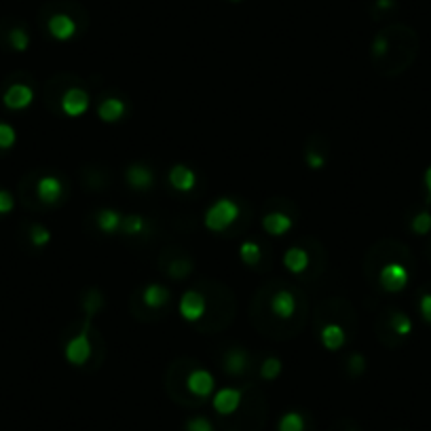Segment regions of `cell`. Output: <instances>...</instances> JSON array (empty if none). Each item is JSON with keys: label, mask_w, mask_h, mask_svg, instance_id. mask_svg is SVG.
Instances as JSON below:
<instances>
[{"label": "cell", "mask_w": 431, "mask_h": 431, "mask_svg": "<svg viewBox=\"0 0 431 431\" xmlns=\"http://www.w3.org/2000/svg\"><path fill=\"white\" fill-rule=\"evenodd\" d=\"M239 212L242 209H239L237 201L227 199V197L218 199L207 207V212L203 216V224L212 233H222V231H227L229 227L235 224V220L239 218Z\"/></svg>", "instance_id": "6da1fadb"}, {"label": "cell", "mask_w": 431, "mask_h": 431, "mask_svg": "<svg viewBox=\"0 0 431 431\" xmlns=\"http://www.w3.org/2000/svg\"><path fill=\"white\" fill-rule=\"evenodd\" d=\"M91 353H93V347H91V338H89V321L83 326V330L68 341L66 349H63V355L68 360V364L72 366H85L89 360H91Z\"/></svg>", "instance_id": "7a4b0ae2"}, {"label": "cell", "mask_w": 431, "mask_h": 431, "mask_svg": "<svg viewBox=\"0 0 431 431\" xmlns=\"http://www.w3.org/2000/svg\"><path fill=\"white\" fill-rule=\"evenodd\" d=\"M408 281H410V273L402 262H387L378 273V284L389 294L402 292L408 286Z\"/></svg>", "instance_id": "3957f363"}, {"label": "cell", "mask_w": 431, "mask_h": 431, "mask_svg": "<svg viewBox=\"0 0 431 431\" xmlns=\"http://www.w3.org/2000/svg\"><path fill=\"white\" fill-rule=\"evenodd\" d=\"M47 32L51 34V38L66 43L72 41L78 34V19L72 13H51L47 19Z\"/></svg>", "instance_id": "277c9868"}, {"label": "cell", "mask_w": 431, "mask_h": 431, "mask_svg": "<svg viewBox=\"0 0 431 431\" xmlns=\"http://www.w3.org/2000/svg\"><path fill=\"white\" fill-rule=\"evenodd\" d=\"M91 106V98L85 89L81 87H70L62 98V110L63 115L76 119V117H83Z\"/></svg>", "instance_id": "5b68a950"}, {"label": "cell", "mask_w": 431, "mask_h": 431, "mask_svg": "<svg viewBox=\"0 0 431 431\" xmlns=\"http://www.w3.org/2000/svg\"><path fill=\"white\" fill-rule=\"evenodd\" d=\"M178 311H180V315H182L185 321L194 323V321H199V319L205 315V311H207V301H205V296H203L201 292L188 290V292L182 294V298H180Z\"/></svg>", "instance_id": "8992f818"}, {"label": "cell", "mask_w": 431, "mask_h": 431, "mask_svg": "<svg viewBox=\"0 0 431 431\" xmlns=\"http://www.w3.org/2000/svg\"><path fill=\"white\" fill-rule=\"evenodd\" d=\"M186 389L190 395L194 398H209L216 389V380H214V374L209 370L197 368L192 370L188 376H186Z\"/></svg>", "instance_id": "52a82bcc"}, {"label": "cell", "mask_w": 431, "mask_h": 431, "mask_svg": "<svg viewBox=\"0 0 431 431\" xmlns=\"http://www.w3.org/2000/svg\"><path fill=\"white\" fill-rule=\"evenodd\" d=\"M32 102H34V91L24 83L11 85L2 95V104L9 110H26Z\"/></svg>", "instance_id": "ba28073f"}, {"label": "cell", "mask_w": 431, "mask_h": 431, "mask_svg": "<svg viewBox=\"0 0 431 431\" xmlns=\"http://www.w3.org/2000/svg\"><path fill=\"white\" fill-rule=\"evenodd\" d=\"M242 389H233V387H224L220 391H216L212 404H214V410L222 417H229L233 412H237V408L242 406Z\"/></svg>", "instance_id": "9c48e42d"}, {"label": "cell", "mask_w": 431, "mask_h": 431, "mask_svg": "<svg viewBox=\"0 0 431 431\" xmlns=\"http://www.w3.org/2000/svg\"><path fill=\"white\" fill-rule=\"evenodd\" d=\"M125 180L133 190H148L155 185V174L144 163H133L125 170Z\"/></svg>", "instance_id": "30bf717a"}, {"label": "cell", "mask_w": 431, "mask_h": 431, "mask_svg": "<svg viewBox=\"0 0 431 431\" xmlns=\"http://www.w3.org/2000/svg\"><path fill=\"white\" fill-rule=\"evenodd\" d=\"M294 220L284 212H271L262 218V229L273 237H284L292 231Z\"/></svg>", "instance_id": "8fae6325"}, {"label": "cell", "mask_w": 431, "mask_h": 431, "mask_svg": "<svg viewBox=\"0 0 431 431\" xmlns=\"http://www.w3.org/2000/svg\"><path fill=\"white\" fill-rule=\"evenodd\" d=\"M63 185L58 176H43L38 182H36V194L43 203L47 205H53L62 199Z\"/></svg>", "instance_id": "7c38bea8"}, {"label": "cell", "mask_w": 431, "mask_h": 431, "mask_svg": "<svg viewBox=\"0 0 431 431\" xmlns=\"http://www.w3.org/2000/svg\"><path fill=\"white\" fill-rule=\"evenodd\" d=\"M271 311L279 319H290L296 313V296L290 290H279L271 298Z\"/></svg>", "instance_id": "4fadbf2b"}, {"label": "cell", "mask_w": 431, "mask_h": 431, "mask_svg": "<svg viewBox=\"0 0 431 431\" xmlns=\"http://www.w3.org/2000/svg\"><path fill=\"white\" fill-rule=\"evenodd\" d=\"M319 341L328 351H338L347 343V332L338 323H326L319 332Z\"/></svg>", "instance_id": "5bb4252c"}, {"label": "cell", "mask_w": 431, "mask_h": 431, "mask_svg": "<svg viewBox=\"0 0 431 431\" xmlns=\"http://www.w3.org/2000/svg\"><path fill=\"white\" fill-rule=\"evenodd\" d=\"M170 185L178 192H190L197 186V176L188 165H174L170 170Z\"/></svg>", "instance_id": "9a60e30c"}, {"label": "cell", "mask_w": 431, "mask_h": 431, "mask_svg": "<svg viewBox=\"0 0 431 431\" xmlns=\"http://www.w3.org/2000/svg\"><path fill=\"white\" fill-rule=\"evenodd\" d=\"M125 113H127V104H125L123 100H119V98H106L100 104V108H98V117L104 123H117V121H121L125 117Z\"/></svg>", "instance_id": "2e32d148"}, {"label": "cell", "mask_w": 431, "mask_h": 431, "mask_svg": "<svg viewBox=\"0 0 431 431\" xmlns=\"http://www.w3.org/2000/svg\"><path fill=\"white\" fill-rule=\"evenodd\" d=\"M311 264V256H308L307 249L303 247H290L286 254H284V266L292 273V275H301L305 273Z\"/></svg>", "instance_id": "e0dca14e"}, {"label": "cell", "mask_w": 431, "mask_h": 431, "mask_svg": "<svg viewBox=\"0 0 431 431\" xmlns=\"http://www.w3.org/2000/svg\"><path fill=\"white\" fill-rule=\"evenodd\" d=\"M142 301H144V305L148 308L165 307L167 301H170V290L165 286H161V284H150V286L144 288Z\"/></svg>", "instance_id": "ac0fdd59"}, {"label": "cell", "mask_w": 431, "mask_h": 431, "mask_svg": "<svg viewBox=\"0 0 431 431\" xmlns=\"http://www.w3.org/2000/svg\"><path fill=\"white\" fill-rule=\"evenodd\" d=\"M121 224H123V216H121L117 209L106 207V209H102V212L98 214V227H100L102 233H106V235H115V233L121 229Z\"/></svg>", "instance_id": "d6986e66"}, {"label": "cell", "mask_w": 431, "mask_h": 431, "mask_svg": "<svg viewBox=\"0 0 431 431\" xmlns=\"http://www.w3.org/2000/svg\"><path fill=\"white\" fill-rule=\"evenodd\" d=\"M224 370L231 376H242L247 370V353L244 349H231L224 355Z\"/></svg>", "instance_id": "ffe728a7"}, {"label": "cell", "mask_w": 431, "mask_h": 431, "mask_svg": "<svg viewBox=\"0 0 431 431\" xmlns=\"http://www.w3.org/2000/svg\"><path fill=\"white\" fill-rule=\"evenodd\" d=\"M305 427H307V421H305V417H303L301 412H296V410L286 412V415L279 419V423H277V431H305Z\"/></svg>", "instance_id": "44dd1931"}, {"label": "cell", "mask_w": 431, "mask_h": 431, "mask_svg": "<svg viewBox=\"0 0 431 431\" xmlns=\"http://www.w3.org/2000/svg\"><path fill=\"white\" fill-rule=\"evenodd\" d=\"M9 45L13 47V51L24 53V51L30 47V34H28V30L21 28V26L13 28V30L9 32Z\"/></svg>", "instance_id": "7402d4cb"}, {"label": "cell", "mask_w": 431, "mask_h": 431, "mask_svg": "<svg viewBox=\"0 0 431 431\" xmlns=\"http://www.w3.org/2000/svg\"><path fill=\"white\" fill-rule=\"evenodd\" d=\"M239 256H242L244 264L254 266V264H258L262 260V249L256 242H244L242 247H239Z\"/></svg>", "instance_id": "603a6c76"}, {"label": "cell", "mask_w": 431, "mask_h": 431, "mask_svg": "<svg viewBox=\"0 0 431 431\" xmlns=\"http://www.w3.org/2000/svg\"><path fill=\"white\" fill-rule=\"evenodd\" d=\"M391 328L398 336H410L412 334V319L406 313H393L391 315Z\"/></svg>", "instance_id": "cb8c5ba5"}, {"label": "cell", "mask_w": 431, "mask_h": 431, "mask_svg": "<svg viewBox=\"0 0 431 431\" xmlns=\"http://www.w3.org/2000/svg\"><path fill=\"white\" fill-rule=\"evenodd\" d=\"M121 229H123V233H127V235H140V233H144V229H146V220H144L140 214L125 216Z\"/></svg>", "instance_id": "d4e9b609"}, {"label": "cell", "mask_w": 431, "mask_h": 431, "mask_svg": "<svg viewBox=\"0 0 431 431\" xmlns=\"http://www.w3.org/2000/svg\"><path fill=\"white\" fill-rule=\"evenodd\" d=\"M410 229H412V233H415V235H421V237L430 235L431 233V214L430 212H421V214H417V216L412 218V222H410Z\"/></svg>", "instance_id": "484cf974"}, {"label": "cell", "mask_w": 431, "mask_h": 431, "mask_svg": "<svg viewBox=\"0 0 431 431\" xmlns=\"http://www.w3.org/2000/svg\"><path fill=\"white\" fill-rule=\"evenodd\" d=\"M281 370H284L281 360H277V358H266V360L262 362V366H260V376L266 378V380H273V378H277V376L281 374Z\"/></svg>", "instance_id": "4316f807"}, {"label": "cell", "mask_w": 431, "mask_h": 431, "mask_svg": "<svg viewBox=\"0 0 431 431\" xmlns=\"http://www.w3.org/2000/svg\"><path fill=\"white\" fill-rule=\"evenodd\" d=\"M15 142H17V131H15V127L4 123V121H0V150L13 148Z\"/></svg>", "instance_id": "83f0119b"}, {"label": "cell", "mask_w": 431, "mask_h": 431, "mask_svg": "<svg viewBox=\"0 0 431 431\" xmlns=\"http://www.w3.org/2000/svg\"><path fill=\"white\" fill-rule=\"evenodd\" d=\"M30 239H32V244L36 247L47 246L51 242V231L47 227H43V224H34L30 229Z\"/></svg>", "instance_id": "f1b7e54d"}, {"label": "cell", "mask_w": 431, "mask_h": 431, "mask_svg": "<svg viewBox=\"0 0 431 431\" xmlns=\"http://www.w3.org/2000/svg\"><path fill=\"white\" fill-rule=\"evenodd\" d=\"M186 431H214V425L205 417H192L186 421Z\"/></svg>", "instance_id": "f546056e"}, {"label": "cell", "mask_w": 431, "mask_h": 431, "mask_svg": "<svg viewBox=\"0 0 431 431\" xmlns=\"http://www.w3.org/2000/svg\"><path fill=\"white\" fill-rule=\"evenodd\" d=\"M167 271H170L172 277H178V279H180V277H186V275L192 271V264H190L188 260H174Z\"/></svg>", "instance_id": "4dcf8cb0"}, {"label": "cell", "mask_w": 431, "mask_h": 431, "mask_svg": "<svg viewBox=\"0 0 431 431\" xmlns=\"http://www.w3.org/2000/svg\"><path fill=\"white\" fill-rule=\"evenodd\" d=\"M15 209V199L9 190L0 188V216H6Z\"/></svg>", "instance_id": "1f68e13d"}, {"label": "cell", "mask_w": 431, "mask_h": 431, "mask_svg": "<svg viewBox=\"0 0 431 431\" xmlns=\"http://www.w3.org/2000/svg\"><path fill=\"white\" fill-rule=\"evenodd\" d=\"M389 51V38L385 34H378L372 43V56L374 58H383Z\"/></svg>", "instance_id": "d6a6232c"}, {"label": "cell", "mask_w": 431, "mask_h": 431, "mask_svg": "<svg viewBox=\"0 0 431 431\" xmlns=\"http://www.w3.org/2000/svg\"><path fill=\"white\" fill-rule=\"evenodd\" d=\"M419 311H421V315H423V319L431 323V292H425L423 296H421V301H419Z\"/></svg>", "instance_id": "836d02e7"}, {"label": "cell", "mask_w": 431, "mask_h": 431, "mask_svg": "<svg viewBox=\"0 0 431 431\" xmlns=\"http://www.w3.org/2000/svg\"><path fill=\"white\" fill-rule=\"evenodd\" d=\"M307 165L311 170H321L326 165V159L321 155H315V152H308L307 155Z\"/></svg>", "instance_id": "e575fe53"}, {"label": "cell", "mask_w": 431, "mask_h": 431, "mask_svg": "<svg viewBox=\"0 0 431 431\" xmlns=\"http://www.w3.org/2000/svg\"><path fill=\"white\" fill-rule=\"evenodd\" d=\"M374 6L378 11H391L395 9V0H374Z\"/></svg>", "instance_id": "d590c367"}, {"label": "cell", "mask_w": 431, "mask_h": 431, "mask_svg": "<svg viewBox=\"0 0 431 431\" xmlns=\"http://www.w3.org/2000/svg\"><path fill=\"white\" fill-rule=\"evenodd\" d=\"M349 366H353L355 372H362L364 366H366V362H364V358H362V355H353V358H351V362H349Z\"/></svg>", "instance_id": "8d00e7d4"}, {"label": "cell", "mask_w": 431, "mask_h": 431, "mask_svg": "<svg viewBox=\"0 0 431 431\" xmlns=\"http://www.w3.org/2000/svg\"><path fill=\"white\" fill-rule=\"evenodd\" d=\"M425 188H427V203H431V165L425 172Z\"/></svg>", "instance_id": "74e56055"}, {"label": "cell", "mask_w": 431, "mask_h": 431, "mask_svg": "<svg viewBox=\"0 0 431 431\" xmlns=\"http://www.w3.org/2000/svg\"><path fill=\"white\" fill-rule=\"evenodd\" d=\"M231 2H242V0H231Z\"/></svg>", "instance_id": "f35d334b"}]
</instances>
